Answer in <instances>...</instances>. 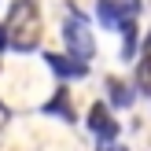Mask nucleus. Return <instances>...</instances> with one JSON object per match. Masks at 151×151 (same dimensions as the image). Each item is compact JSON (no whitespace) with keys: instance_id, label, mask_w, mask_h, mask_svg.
I'll list each match as a JSON object with an SVG mask.
<instances>
[{"instance_id":"nucleus-1","label":"nucleus","mask_w":151,"mask_h":151,"mask_svg":"<svg viewBox=\"0 0 151 151\" xmlns=\"http://www.w3.org/2000/svg\"><path fill=\"white\" fill-rule=\"evenodd\" d=\"M4 33H7V44L15 52H33L37 48V41H41V11H37L33 0H15L11 4Z\"/></svg>"},{"instance_id":"nucleus-2","label":"nucleus","mask_w":151,"mask_h":151,"mask_svg":"<svg viewBox=\"0 0 151 151\" xmlns=\"http://www.w3.org/2000/svg\"><path fill=\"white\" fill-rule=\"evenodd\" d=\"M63 37H66V52H70V59H78V63H88V59H92L96 41H92V29H88V19L78 11V7L66 11Z\"/></svg>"},{"instance_id":"nucleus-3","label":"nucleus","mask_w":151,"mask_h":151,"mask_svg":"<svg viewBox=\"0 0 151 151\" xmlns=\"http://www.w3.org/2000/svg\"><path fill=\"white\" fill-rule=\"evenodd\" d=\"M137 15H140V0H100L96 4V19L107 29H129Z\"/></svg>"},{"instance_id":"nucleus-4","label":"nucleus","mask_w":151,"mask_h":151,"mask_svg":"<svg viewBox=\"0 0 151 151\" xmlns=\"http://www.w3.org/2000/svg\"><path fill=\"white\" fill-rule=\"evenodd\" d=\"M44 63H48V70L55 74L59 81L85 78V74H88V63H78V59H70V55H59V52H44Z\"/></svg>"},{"instance_id":"nucleus-5","label":"nucleus","mask_w":151,"mask_h":151,"mask_svg":"<svg viewBox=\"0 0 151 151\" xmlns=\"http://www.w3.org/2000/svg\"><path fill=\"white\" fill-rule=\"evenodd\" d=\"M88 129L100 137V144H111V140H118V122H114V114H111L103 103H96V107L88 111Z\"/></svg>"},{"instance_id":"nucleus-6","label":"nucleus","mask_w":151,"mask_h":151,"mask_svg":"<svg viewBox=\"0 0 151 151\" xmlns=\"http://www.w3.org/2000/svg\"><path fill=\"white\" fill-rule=\"evenodd\" d=\"M44 114H59L63 122H74V111H70V92H66V85H59V92L52 96L48 103H44Z\"/></svg>"},{"instance_id":"nucleus-7","label":"nucleus","mask_w":151,"mask_h":151,"mask_svg":"<svg viewBox=\"0 0 151 151\" xmlns=\"http://www.w3.org/2000/svg\"><path fill=\"white\" fill-rule=\"evenodd\" d=\"M133 85L151 96V52H144V59L137 63V81H133Z\"/></svg>"},{"instance_id":"nucleus-8","label":"nucleus","mask_w":151,"mask_h":151,"mask_svg":"<svg viewBox=\"0 0 151 151\" xmlns=\"http://www.w3.org/2000/svg\"><path fill=\"white\" fill-rule=\"evenodd\" d=\"M107 92H111V103H114V107H129V100H133V92L118 78H107Z\"/></svg>"},{"instance_id":"nucleus-9","label":"nucleus","mask_w":151,"mask_h":151,"mask_svg":"<svg viewBox=\"0 0 151 151\" xmlns=\"http://www.w3.org/2000/svg\"><path fill=\"white\" fill-rule=\"evenodd\" d=\"M100 151H125L122 144H114V140H111V144H100Z\"/></svg>"},{"instance_id":"nucleus-10","label":"nucleus","mask_w":151,"mask_h":151,"mask_svg":"<svg viewBox=\"0 0 151 151\" xmlns=\"http://www.w3.org/2000/svg\"><path fill=\"white\" fill-rule=\"evenodd\" d=\"M7 48V33H4V22H0V52Z\"/></svg>"},{"instance_id":"nucleus-11","label":"nucleus","mask_w":151,"mask_h":151,"mask_svg":"<svg viewBox=\"0 0 151 151\" xmlns=\"http://www.w3.org/2000/svg\"><path fill=\"white\" fill-rule=\"evenodd\" d=\"M4 122H7V111H4V107H0V125H4Z\"/></svg>"},{"instance_id":"nucleus-12","label":"nucleus","mask_w":151,"mask_h":151,"mask_svg":"<svg viewBox=\"0 0 151 151\" xmlns=\"http://www.w3.org/2000/svg\"><path fill=\"white\" fill-rule=\"evenodd\" d=\"M147 48H151V37H147Z\"/></svg>"}]
</instances>
